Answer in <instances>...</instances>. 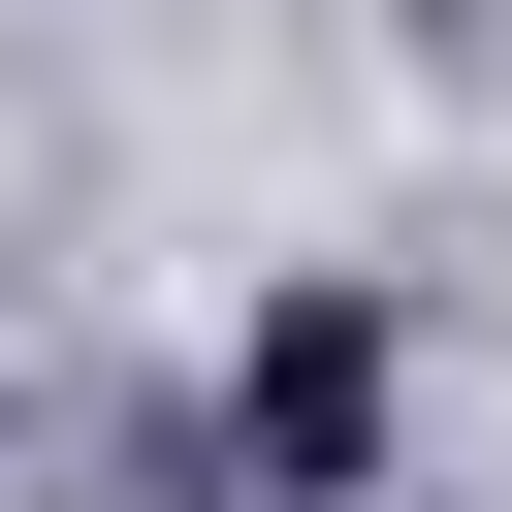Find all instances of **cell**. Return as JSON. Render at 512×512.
Segmentation results:
<instances>
[{"label":"cell","mask_w":512,"mask_h":512,"mask_svg":"<svg viewBox=\"0 0 512 512\" xmlns=\"http://www.w3.org/2000/svg\"><path fill=\"white\" fill-rule=\"evenodd\" d=\"M384 416H416V320H384V288H256V352H224V512H384Z\"/></svg>","instance_id":"obj_1"}]
</instances>
